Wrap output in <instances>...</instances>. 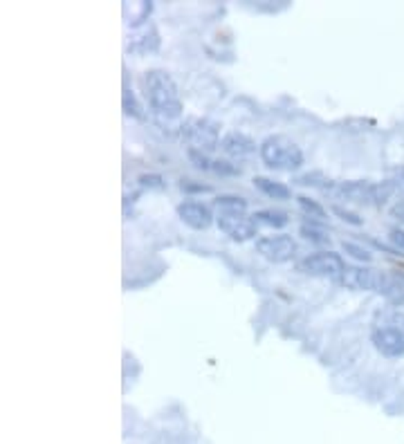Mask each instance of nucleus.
I'll return each instance as SVG.
<instances>
[{"instance_id":"6ab92c4d","label":"nucleus","mask_w":404,"mask_h":444,"mask_svg":"<svg viewBox=\"0 0 404 444\" xmlns=\"http://www.w3.org/2000/svg\"><path fill=\"white\" fill-rule=\"evenodd\" d=\"M140 182H142V187H149V184H151V187H157V189H160L162 187V178H157V175H142L140 178Z\"/></svg>"},{"instance_id":"aec40b11","label":"nucleus","mask_w":404,"mask_h":444,"mask_svg":"<svg viewBox=\"0 0 404 444\" xmlns=\"http://www.w3.org/2000/svg\"><path fill=\"white\" fill-rule=\"evenodd\" d=\"M391 218H396L398 222L404 225V200H400L393 209H391Z\"/></svg>"},{"instance_id":"f3484780","label":"nucleus","mask_w":404,"mask_h":444,"mask_svg":"<svg viewBox=\"0 0 404 444\" xmlns=\"http://www.w3.org/2000/svg\"><path fill=\"white\" fill-rule=\"evenodd\" d=\"M333 211L337 214V216H341V220H346V222H350V225H362V218L360 216H355V214H350V211H346V209H341V206H335Z\"/></svg>"},{"instance_id":"423d86ee","label":"nucleus","mask_w":404,"mask_h":444,"mask_svg":"<svg viewBox=\"0 0 404 444\" xmlns=\"http://www.w3.org/2000/svg\"><path fill=\"white\" fill-rule=\"evenodd\" d=\"M216 222L220 231L236 242L252 240L256 236V225L252 216H247V211H218Z\"/></svg>"},{"instance_id":"7ed1b4c3","label":"nucleus","mask_w":404,"mask_h":444,"mask_svg":"<svg viewBox=\"0 0 404 444\" xmlns=\"http://www.w3.org/2000/svg\"><path fill=\"white\" fill-rule=\"evenodd\" d=\"M261 159L267 168L274 171H297L303 164V153L297 142L286 135H269L259 146Z\"/></svg>"},{"instance_id":"ddd939ff","label":"nucleus","mask_w":404,"mask_h":444,"mask_svg":"<svg viewBox=\"0 0 404 444\" xmlns=\"http://www.w3.org/2000/svg\"><path fill=\"white\" fill-rule=\"evenodd\" d=\"M216 209L218 211H247V200L238 195H220L216 197Z\"/></svg>"},{"instance_id":"9b49d317","label":"nucleus","mask_w":404,"mask_h":444,"mask_svg":"<svg viewBox=\"0 0 404 444\" xmlns=\"http://www.w3.org/2000/svg\"><path fill=\"white\" fill-rule=\"evenodd\" d=\"M252 220L256 227H269V229H281L288 225V214L278 211V209H261V211L252 214Z\"/></svg>"},{"instance_id":"f03ea898","label":"nucleus","mask_w":404,"mask_h":444,"mask_svg":"<svg viewBox=\"0 0 404 444\" xmlns=\"http://www.w3.org/2000/svg\"><path fill=\"white\" fill-rule=\"evenodd\" d=\"M330 195L350 204H384L396 191L393 182H364V180H350V182H335L324 187Z\"/></svg>"},{"instance_id":"a211bd4d","label":"nucleus","mask_w":404,"mask_h":444,"mask_svg":"<svg viewBox=\"0 0 404 444\" xmlns=\"http://www.w3.org/2000/svg\"><path fill=\"white\" fill-rule=\"evenodd\" d=\"M391 242H393L396 247H398V249H402L404 252V231L402 229H393V231H391Z\"/></svg>"},{"instance_id":"f8f14e48","label":"nucleus","mask_w":404,"mask_h":444,"mask_svg":"<svg viewBox=\"0 0 404 444\" xmlns=\"http://www.w3.org/2000/svg\"><path fill=\"white\" fill-rule=\"evenodd\" d=\"M254 187L259 189L263 195L272 197V200H290V187H286L283 182H274L269 178H254Z\"/></svg>"},{"instance_id":"39448f33","label":"nucleus","mask_w":404,"mask_h":444,"mask_svg":"<svg viewBox=\"0 0 404 444\" xmlns=\"http://www.w3.org/2000/svg\"><path fill=\"white\" fill-rule=\"evenodd\" d=\"M297 269L308 276H322V278H339L341 271L346 269L344 258L335 252H317L305 256L303 261L297 263Z\"/></svg>"},{"instance_id":"9d476101","label":"nucleus","mask_w":404,"mask_h":444,"mask_svg":"<svg viewBox=\"0 0 404 444\" xmlns=\"http://www.w3.org/2000/svg\"><path fill=\"white\" fill-rule=\"evenodd\" d=\"M220 151L229 157H250L252 153H256V142L250 137V135L231 130L220 140Z\"/></svg>"},{"instance_id":"4468645a","label":"nucleus","mask_w":404,"mask_h":444,"mask_svg":"<svg viewBox=\"0 0 404 444\" xmlns=\"http://www.w3.org/2000/svg\"><path fill=\"white\" fill-rule=\"evenodd\" d=\"M297 204H299V209L305 214V216H310V218H317V220H324L328 214H326V209L317 202V200H312V197H308V195H299L297 197Z\"/></svg>"},{"instance_id":"0eeeda50","label":"nucleus","mask_w":404,"mask_h":444,"mask_svg":"<svg viewBox=\"0 0 404 444\" xmlns=\"http://www.w3.org/2000/svg\"><path fill=\"white\" fill-rule=\"evenodd\" d=\"M256 252H259L269 263H288L297 254V242L288 233H276V236H263L256 240Z\"/></svg>"},{"instance_id":"20e7f679","label":"nucleus","mask_w":404,"mask_h":444,"mask_svg":"<svg viewBox=\"0 0 404 444\" xmlns=\"http://www.w3.org/2000/svg\"><path fill=\"white\" fill-rule=\"evenodd\" d=\"M182 137L193 151L212 153L220 144V126L207 117H189L182 123Z\"/></svg>"},{"instance_id":"f257e3e1","label":"nucleus","mask_w":404,"mask_h":444,"mask_svg":"<svg viewBox=\"0 0 404 444\" xmlns=\"http://www.w3.org/2000/svg\"><path fill=\"white\" fill-rule=\"evenodd\" d=\"M146 92H149L151 108L155 115L164 119H178L182 115V101L178 85L169 72L164 70H151L146 72Z\"/></svg>"},{"instance_id":"412c9836","label":"nucleus","mask_w":404,"mask_h":444,"mask_svg":"<svg viewBox=\"0 0 404 444\" xmlns=\"http://www.w3.org/2000/svg\"><path fill=\"white\" fill-rule=\"evenodd\" d=\"M182 191H209V187H202V184H182Z\"/></svg>"},{"instance_id":"6e6552de","label":"nucleus","mask_w":404,"mask_h":444,"mask_svg":"<svg viewBox=\"0 0 404 444\" xmlns=\"http://www.w3.org/2000/svg\"><path fill=\"white\" fill-rule=\"evenodd\" d=\"M371 341L384 357L404 354V330L396 326H377L371 332Z\"/></svg>"},{"instance_id":"dca6fc26","label":"nucleus","mask_w":404,"mask_h":444,"mask_svg":"<svg viewBox=\"0 0 404 444\" xmlns=\"http://www.w3.org/2000/svg\"><path fill=\"white\" fill-rule=\"evenodd\" d=\"M344 252H348L353 258H357V261H364V263H369V261H371V252H366L364 247H360V245L344 242Z\"/></svg>"},{"instance_id":"4be33fe9","label":"nucleus","mask_w":404,"mask_h":444,"mask_svg":"<svg viewBox=\"0 0 404 444\" xmlns=\"http://www.w3.org/2000/svg\"><path fill=\"white\" fill-rule=\"evenodd\" d=\"M402 330H404V316H402Z\"/></svg>"},{"instance_id":"2eb2a0df","label":"nucleus","mask_w":404,"mask_h":444,"mask_svg":"<svg viewBox=\"0 0 404 444\" xmlns=\"http://www.w3.org/2000/svg\"><path fill=\"white\" fill-rule=\"evenodd\" d=\"M299 233L305 238V240H310V242H317V245H322V242H328V236H326V231L324 229H317L314 225H301Z\"/></svg>"},{"instance_id":"1a4fd4ad","label":"nucleus","mask_w":404,"mask_h":444,"mask_svg":"<svg viewBox=\"0 0 404 444\" xmlns=\"http://www.w3.org/2000/svg\"><path fill=\"white\" fill-rule=\"evenodd\" d=\"M178 216L180 220L185 222L187 227L195 229V231H202V229H209L212 222H214V214L212 209L202 204V202H195V200H187L178 206Z\"/></svg>"}]
</instances>
